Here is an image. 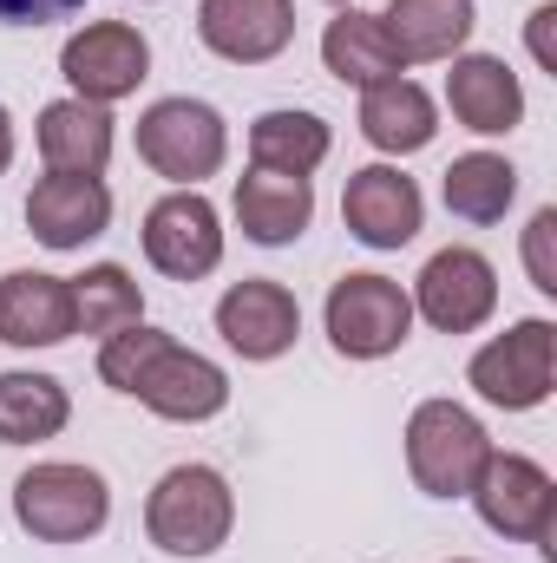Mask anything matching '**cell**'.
Here are the masks:
<instances>
[{
    "instance_id": "1",
    "label": "cell",
    "mask_w": 557,
    "mask_h": 563,
    "mask_svg": "<svg viewBox=\"0 0 557 563\" xmlns=\"http://www.w3.org/2000/svg\"><path fill=\"white\" fill-rule=\"evenodd\" d=\"M237 498L217 465H171L144 498V538L164 558H210L230 544Z\"/></svg>"
},
{
    "instance_id": "2",
    "label": "cell",
    "mask_w": 557,
    "mask_h": 563,
    "mask_svg": "<svg viewBox=\"0 0 557 563\" xmlns=\"http://www.w3.org/2000/svg\"><path fill=\"white\" fill-rule=\"evenodd\" d=\"M13 518L33 544H86L112 518V485L92 465L46 459V465L13 478Z\"/></svg>"
},
{
    "instance_id": "3",
    "label": "cell",
    "mask_w": 557,
    "mask_h": 563,
    "mask_svg": "<svg viewBox=\"0 0 557 563\" xmlns=\"http://www.w3.org/2000/svg\"><path fill=\"white\" fill-rule=\"evenodd\" d=\"M321 328H328V341H335L341 361H387L414 334V301H407V288L394 276L361 269V276H341L328 288Z\"/></svg>"
},
{
    "instance_id": "4",
    "label": "cell",
    "mask_w": 557,
    "mask_h": 563,
    "mask_svg": "<svg viewBox=\"0 0 557 563\" xmlns=\"http://www.w3.org/2000/svg\"><path fill=\"white\" fill-rule=\"evenodd\" d=\"M472 394L485 407H505V413H532L551 400V380H557V328L545 314H525L512 321L505 334H492L472 367H466Z\"/></svg>"
},
{
    "instance_id": "5",
    "label": "cell",
    "mask_w": 557,
    "mask_h": 563,
    "mask_svg": "<svg viewBox=\"0 0 557 563\" xmlns=\"http://www.w3.org/2000/svg\"><path fill=\"white\" fill-rule=\"evenodd\" d=\"M492 439L479 413H466L459 400H419L407 420V472L426 498H466L479 465H485Z\"/></svg>"
},
{
    "instance_id": "6",
    "label": "cell",
    "mask_w": 557,
    "mask_h": 563,
    "mask_svg": "<svg viewBox=\"0 0 557 563\" xmlns=\"http://www.w3.org/2000/svg\"><path fill=\"white\" fill-rule=\"evenodd\" d=\"M472 511L485 518V531L512 538V544H545L551 551V525H557V485L551 472L525 452H485L479 478H472Z\"/></svg>"
},
{
    "instance_id": "7",
    "label": "cell",
    "mask_w": 557,
    "mask_h": 563,
    "mask_svg": "<svg viewBox=\"0 0 557 563\" xmlns=\"http://www.w3.org/2000/svg\"><path fill=\"white\" fill-rule=\"evenodd\" d=\"M223 151H230V125L204 99H157L139 119V157L177 190H197L204 177H217Z\"/></svg>"
},
{
    "instance_id": "8",
    "label": "cell",
    "mask_w": 557,
    "mask_h": 563,
    "mask_svg": "<svg viewBox=\"0 0 557 563\" xmlns=\"http://www.w3.org/2000/svg\"><path fill=\"white\" fill-rule=\"evenodd\" d=\"M144 263L171 282H204L223 263V217L204 190H171L144 210Z\"/></svg>"
},
{
    "instance_id": "9",
    "label": "cell",
    "mask_w": 557,
    "mask_h": 563,
    "mask_svg": "<svg viewBox=\"0 0 557 563\" xmlns=\"http://www.w3.org/2000/svg\"><path fill=\"white\" fill-rule=\"evenodd\" d=\"M59 73H66L73 99L119 106V99H132L144 79H151V40H144L139 26H125V20H92L86 33L66 40Z\"/></svg>"
},
{
    "instance_id": "10",
    "label": "cell",
    "mask_w": 557,
    "mask_h": 563,
    "mask_svg": "<svg viewBox=\"0 0 557 563\" xmlns=\"http://www.w3.org/2000/svg\"><path fill=\"white\" fill-rule=\"evenodd\" d=\"M132 400L151 407L157 420H177V426H197V420H217L230 407V374L197 354V347H177L171 334L144 354L139 380H132Z\"/></svg>"
},
{
    "instance_id": "11",
    "label": "cell",
    "mask_w": 557,
    "mask_h": 563,
    "mask_svg": "<svg viewBox=\"0 0 557 563\" xmlns=\"http://www.w3.org/2000/svg\"><path fill=\"white\" fill-rule=\"evenodd\" d=\"M414 314L426 328H439V334H472V328H485L492 321V308H499V269L479 256V250H439V256H426V269L414 282Z\"/></svg>"
},
{
    "instance_id": "12",
    "label": "cell",
    "mask_w": 557,
    "mask_h": 563,
    "mask_svg": "<svg viewBox=\"0 0 557 563\" xmlns=\"http://www.w3.org/2000/svg\"><path fill=\"white\" fill-rule=\"evenodd\" d=\"M341 223L368 250H401L426 223V197H419V184L401 164H361L348 177V190H341Z\"/></svg>"
},
{
    "instance_id": "13",
    "label": "cell",
    "mask_w": 557,
    "mask_h": 563,
    "mask_svg": "<svg viewBox=\"0 0 557 563\" xmlns=\"http://www.w3.org/2000/svg\"><path fill=\"white\" fill-rule=\"evenodd\" d=\"M217 334L243 361H282L295 347V334H302V301L270 276L230 282L223 301H217Z\"/></svg>"
},
{
    "instance_id": "14",
    "label": "cell",
    "mask_w": 557,
    "mask_h": 563,
    "mask_svg": "<svg viewBox=\"0 0 557 563\" xmlns=\"http://www.w3.org/2000/svg\"><path fill=\"white\" fill-rule=\"evenodd\" d=\"M197 40L230 66H270L295 40V0H204Z\"/></svg>"
},
{
    "instance_id": "15",
    "label": "cell",
    "mask_w": 557,
    "mask_h": 563,
    "mask_svg": "<svg viewBox=\"0 0 557 563\" xmlns=\"http://www.w3.org/2000/svg\"><path fill=\"white\" fill-rule=\"evenodd\" d=\"M106 223H112V190H106V177L46 170V177L26 190V230H33V243H46V250H86L92 236H106Z\"/></svg>"
},
{
    "instance_id": "16",
    "label": "cell",
    "mask_w": 557,
    "mask_h": 563,
    "mask_svg": "<svg viewBox=\"0 0 557 563\" xmlns=\"http://www.w3.org/2000/svg\"><path fill=\"white\" fill-rule=\"evenodd\" d=\"M446 112H452L466 132H479V139H505V132H518V119H525V86H518V73H512L499 53H452Z\"/></svg>"
},
{
    "instance_id": "17",
    "label": "cell",
    "mask_w": 557,
    "mask_h": 563,
    "mask_svg": "<svg viewBox=\"0 0 557 563\" xmlns=\"http://www.w3.org/2000/svg\"><path fill=\"white\" fill-rule=\"evenodd\" d=\"M73 334H79L73 276H46V269L0 276V341L7 347H59Z\"/></svg>"
},
{
    "instance_id": "18",
    "label": "cell",
    "mask_w": 557,
    "mask_h": 563,
    "mask_svg": "<svg viewBox=\"0 0 557 563\" xmlns=\"http://www.w3.org/2000/svg\"><path fill=\"white\" fill-rule=\"evenodd\" d=\"M237 223L250 243L263 250H282L295 243L308 223H315V184L308 177H282V170H243L237 177Z\"/></svg>"
},
{
    "instance_id": "19",
    "label": "cell",
    "mask_w": 557,
    "mask_h": 563,
    "mask_svg": "<svg viewBox=\"0 0 557 563\" xmlns=\"http://www.w3.org/2000/svg\"><path fill=\"white\" fill-rule=\"evenodd\" d=\"M361 139L387 157H414L439 139V106L426 99V86H414L407 73L401 79H381L361 92Z\"/></svg>"
},
{
    "instance_id": "20",
    "label": "cell",
    "mask_w": 557,
    "mask_h": 563,
    "mask_svg": "<svg viewBox=\"0 0 557 563\" xmlns=\"http://www.w3.org/2000/svg\"><path fill=\"white\" fill-rule=\"evenodd\" d=\"M40 157H46V170H66V177H106L112 112L86 106V99H53L40 112Z\"/></svg>"
},
{
    "instance_id": "21",
    "label": "cell",
    "mask_w": 557,
    "mask_h": 563,
    "mask_svg": "<svg viewBox=\"0 0 557 563\" xmlns=\"http://www.w3.org/2000/svg\"><path fill=\"white\" fill-rule=\"evenodd\" d=\"M321 66H328L341 86H361V92L407 73V59H401V46L387 40L381 13H361V7H341V13L328 20V33H321Z\"/></svg>"
},
{
    "instance_id": "22",
    "label": "cell",
    "mask_w": 557,
    "mask_h": 563,
    "mask_svg": "<svg viewBox=\"0 0 557 563\" xmlns=\"http://www.w3.org/2000/svg\"><path fill=\"white\" fill-rule=\"evenodd\" d=\"M381 26H387V40L401 46L407 66H433V59H452L472 40L479 7L472 0H387Z\"/></svg>"
},
{
    "instance_id": "23",
    "label": "cell",
    "mask_w": 557,
    "mask_h": 563,
    "mask_svg": "<svg viewBox=\"0 0 557 563\" xmlns=\"http://www.w3.org/2000/svg\"><path fill=\"white\" fill-rule=\"evenodd\" d=\"M73 420V400L53 374H0V445H40V439H59Z\"/></svg>"
},
{
    "instance_id": "24",
    "label": "cell",
    "mask_w": 557,
    "mask_h": 563,
    "mask_svg": "<svg viewBox=\"0 0 557 563\" xmlns=\"http://www.w3.org/2000/svg\"><path fill=\"white\" fill-rule=\"evenodd\" d=\"M439 197L459 223H505L512 197H518V170L499 157V151H466L446 164L439 177Z\"/></svg>"
},
{
    "instance_id": "25",
    "label": "cell",
    "mask_w": 557,
    "mask_h": 563,
    "mask_svg": "<svg viewBox=\"0 0 557 563\" xmlns=\"http://www.w3.org/2000/svg\"><path fill=\"white\" fill-rule=\"evenodd\" d=\"M328 119H315V112H263L256 125H250V164L256 170H282V177H315L321 170V157H328Z\"/></svg>"
},
{
    "instance_id": "26",
    "label": "cell",
    "mask_w": 557,
    "mask_h": 563,
    "mask_svg": "<svg viewBox=\"0 0 557 563\" xmlns=\"http://www.w3.org/2000/svg\"><path fill=\"white\" fill-rule=\"evenodd\" d=\"M73 314H79V334L106 341V334L144 321V288L119 263H92L86 276H73Z\"/></svg>"
},
{
    "instance_id": "27",
    "label": "cell",
    "mask_w": 557,
    "mask_h": 563,
    "mask_svg": "<svg viewBox=\"0 0 557 563\" xmlns=\"http://www.w3.org/2000/svg\"><path fill=\"white\" fill-rule=\"evenodd\" d=\"M157 341H164V328H144V321L119 328V334H106V341H99V380H106V387H119V394H132L144 354H151Z\"/></svg>"
},
{
    "instance_id": "28",
    "label": "cell",
    "mask_w": 557,
    "mask_h": 563,
    "mask_svg": "<svg viewBox=\"0 0 557 563\" xmlns=\"http://www.w3.org/2000/svg\"><path fill=\"white\" fill-rule=\"evenodd\" d=\"M551 236H557V210L545 203L538 217H532V230H525V263H532V282L557 295V269H551Z\"/></svg>"
},
{
    "instance_id": "29",
    "label": "cell",
    "mask_w": 557,
    "mask_h": 563,
    "mask_svg": "<svg viewBox=\"0 0 557 563\" xmlns=\"http://www.w3.org/2000/svg\"><path fill=\"white\" fill-rule=\"evenodd\" d=\"M86 0H0V20L7 26H53L66 13H79Z\"/></svg>"
},
{
    "instance_id": "30",
    "label": "cell",
    "mask_w": 557,
    "mask_h": 563,
    "mask_svg": "<svg viewBox=\"0 0 557 563\" xmlns=\"http://www.w3.org/2000/svg\"><path fill=\"white\" fill-rule=\"evenodd\" d=\"M551 26H557V7H538V13H532V53H538V66H557Z\"/></svg>"
},
{
    "instance_id": "31",
    "label": "cell",
    "mask_w": 557,
    "mask_h": 563,
    "mask_svg": "<svg viewBox=\"0 0 557 563\" xmlns=\"http://www.w3.org/2000/svg\"><path fill=\"white\" fill-rule=\"evenodd\" d=\"M13 164V119H7V106H0V170Z\"/></svg>"
},
{
    "instance_id": "32",
    "label": "cell",
    "mask_w": 557,
    "mask_h": 563,
    "mask_svg": "<svg viewBox=\"0 0 557 563\" xmlns=\"http://www.w3.org/2000/svg\"><path fill=\"white\" fill-rule=\"evenodd\" d=\"M328 7H354V0H328Z\"/></svg>"
},
{
    "instance_id": "33",
    "label": "cell",
    "mask_w": 557,
    "mask_h": 563,
    "mask_svg": "<svg viewBox=\"0 0 557 563\" xmlns=\"http://www.w3.org/2000/svg\"><path fill=\"white\" fill-rule=\"evenodd\" d=\"M452 563H472V558H452Z\"/></svg>"
}]
</instances>
